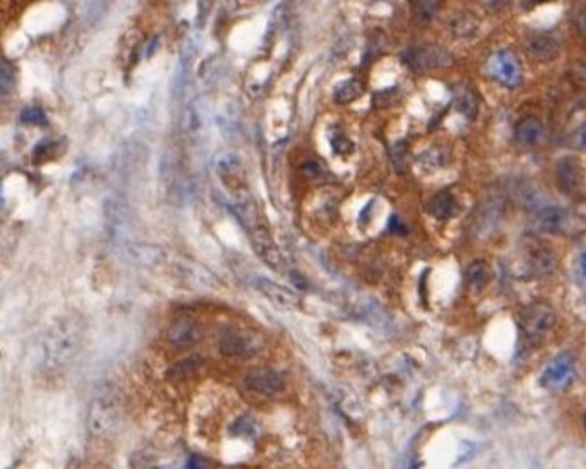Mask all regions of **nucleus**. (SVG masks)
<instances>
[{
    "label": "nucleus",
    "instance_id": "11",
    "mask_svg": "<svg viewBox=\"0 0 586 469\" xmlns=\"http://www.w3.org/2000/svg\"><path fill=\"white\" fill-rule=\"evenodd\" d=\"M251 244L254 247V253L260 256L271 269L281 271L283 267V256H281L280 249L274 244L273 237H271L269 230L266 226H260L257 230L251 231Z\"/></svg>",
    "mask_w": 586,
    "mask_h": 469
},
{
    "label": "nucleus",
    "instance_id": "5",
    "mask_svg": "<svg viewBox=\"0 0 586 469\" xmlns=\"http://www.w3.org/2000/svg\"><path fill=\"white\" fill-rule=\"evenodd\" d=\"M485 69L492 80H496L503 87L514 89L522 84V65L514 52L509 49H498L496 52H492Z\"/></svg>",
    "mask_w": 586,
    "mask_h": 469
},
{
    "label": "nucleus",
    "instance_id": "4",
    "mask_svg": "<svg viewBox=\"0 0 586 469\" xmlns=\"http://www.w3.org/2000/svg\"><path fill=\"white\" fill-rule=\"evenodd\" d=\"M402 62L412 71L428 72L449 67L453 64V56L448 49L439 45H415L402 52Z\"/></svg>",
    "mask_w": 586,
    "mask_h": 469
},
{
    "label": "nucleus",
    "instance_id": "26",
    "mask_svg": "<svg viewBox=\"0 0 586 469\" xmlns=\"http://www.w3.org/2000/svg\"><path fill=\"white\" fill-rule=\"evenodd\" d=\"M20 120L24 121V123L28 125H44L45 121H47V118H45V112L42 111V108L38 107H28L22 111V114H20Z\"/></svg>",
    "mask_w": 586,
    "mask_h": 469
},
{
    "label": "nucleus",
    "instance_id": "19",
    "mask_svg": "<svg viewBox=\"0 0 586 469\" xmlns=\"http://www.w3.org/2000/svg\"><path fill=\"white\" fill-rule=\"evenodd\" d=\"M363 91H365V85L356 78H350V80L343 81L334 89V101L339 105L352 103L354 100H357L363 94Z\"/></svg>",
    "mask_w": 586,
    "mask_h": 469
},
{
    "label": "nucleus",
    "instance_id": "32",
    "mask_svg": "<svg viewBox=\"0 0 586 469\" xmlns=\"http://www.w3.org/2000/svg\"><path fill=\"white\" fill-rule=\"evenodd\" d=\"M577 26H579V33H581L582 38H585V42H586V11L579 16Z\"/></svg>",
    "mask_w": 586,
    "mask_h": 469
},
{
    "label": "nucleus",
    "instance_id": "21",
    "mask_svg": "<svg viewBox=\"0 0 586 469\" xmlns=\"http://www.w3.org/2000/svg\"><path fill=\"white\" fill-rule=\"evenodd\" d=\"M563 222H565V213L561 208H545L538 217L539 230L547 231V233H556L561 230Z\"/></svg>",
    "mask_w": 586,
    "mask_h": 469
},
{
    "label": "nucleus",
    "instance_id": "13",
    "mask_svg": "<svg viewBox=\"0 0 586 469\" xmlns=\"http://www.w3.org/2000/svg\"><path fill=\"white\" fill-rule=\"evenodd\" d=\"M257 349L258 339L242 330H227L220 339V352L224 356H251Z\"/></svg>",
    "mask_w": 586,
    "mask_h": 469
},
{
    "label": "nucleus",
    "instance_id": "9",
    "mask_svg": "<svg viewBox=\"0 0 586 469\" xmlns=\"http://www.w3.org/2000/svg\"><path fill=\"white\" fill-rule=\"evenodd\" d=\"M201 325L191 316H179L167 330V341L175 349H190L201 339Z\"/></svg>",
    "mask_w": 586,
    "mask_h": 469
},
{
    "label": "nucleus",
    "instance_id": "10",
    "mask_svg": "<svg viewBox=\"0 0 586 469\" xmlns=\"http://www.w3.org/2000/svg\"><path fill=\"white\" fill-rule=\"evenodd\" d=\"M257 289L280 310H298L301 307V300L298 293H294L291 287L281 286V283L273 282L269 278H258Z\"/></svg>",
    "mask_w": 586,
    "mask_h": 469
},
{
    "label": "nucleus",
    "instance_id": "28",
    "mask_svg": "<svg viewBox=\"0 0 586 469\" xmlns=\"http://www.w3.org/2000/svg\"><path fill=\"white\" fill-rule=\"evenodd\" d=\"M13 69L6 60H2V96H8L13 89Z\"/></svg>",
    "mask_w": 586,
    "mask_h": 469
},
{
    "label": "nucleus",
    "instance_id": "16",
    "mask_svg": "<svg viewBox=\"0 0 586 469\" xmlns=\"http://www.w3.org/2000/svg\"><path fill=\"white\" fill-rule=\"evenodd\" d=\"M480 21L469 11H455L448 18V29L458 38H468L478 31Z\"/></svg>",
    "mask_w": 586,
    "mask_h": 469
},
{
    "label": "nucleus",
    "instance_id": "1",
    "mask_svg": "<svg viewBox=\"0 0 586 469\" xmlns=\"http://www.w3.org/2000/svg\"><path fill=\"white\" fill-rule=\"evenodd\" d=\"M85 338L84 318L76 312L60 316L49 325L44 338V363L49 368L69 365L81 350Z\"/></svg>",
    "mask_w": 586,
    "mask_h": 469
},
{
    "label": "nucleus",
    "instance_id": "31",
    "mask_svg": "<svg viewBox=\"0 0 586 469\" xmlns=\"http://www.w3.org/2000/svg\"><path fill=\"white\" fill-rule=\"evenodd\" d=\"M65 469H87V465H85V462L81 458L71 457L67 464H65Z\"/></svg>",
    "mask_w": 586,
    "mask_h": 469
},
{
    "label": "nucleus",
    "instance_id": "6",
    "mask_svg": "<svg viewBox=\"0 0 586 469\" xmlns=\"http://www.w3.org/2000/svg\"><path fill=\"white\" fill-rule=\"evenodd\" d=\"M574 374L575 363L574 359H572V356L559 354L545 366L541 378H539V383H541L543 388L561 390L565 388V386L570 385V381L574 379Z\"/></svg>",
    "mask_w": 586,
    "mask_h": 469
},
{
    "label": "nucleus",
    "instance_id": "14",
    "mask_svg": "<svg viewBox=\"0 0 586 469\" xmlns=\"http://www.w3.org/2000/svg\"><path fill=\"white\" fill-rule=\"evenodd\" d=\"M514 137L523 147H536L545 137V127L536 115H525L514 127Z\"/></svg>",
    "mask_w": 586,
    "mask_h": 469
},
{
    "label": "nucleus",
    "instance_id": "29",
    "mask_svg": "<svg viewBox=\"0 0 586 469\" xmlns=\"http://www.w3.org/2000/svg\"><path fill=\"white\" fill-rule=\"evenodd\" d=\"M572 145L577 150H586V123H582L572 135Z\"/></svg>",
    "mask_w": 586,
    "mask_h": 469
},
{
    "label": "nucleus",
    "instance_id": "27",
    "mask_svg": "<svg viewBox=\"0 0 586 469\" xmlns=\"http://www.w3.org/2000/svg\"><path fill=\"white\" fill-rule=\"evenodd\" d=\"M55 150V141L52 140H45L42 141L40 145H36L35 148V154H33V161H45L51 157V152Z\"/></svg>",
    "mask_w": 586,
    "mask_h": 469
},
{
    "label": "nucleus",
    "instance_id": "17",
    "mask_svg": "<svg viewBox=\"0 0 586 469\" xmlns=\"http://www.w3.org/2000/svg\"><path fill=\"white\" fill-rule=\"evenodd\" d=\"M463 280H466V286L471 293H480L491 280V267L485 260H475V262L469 264L466 273H463Z\"/></svg>",
    "mask_w": 586,
    "mask_h": 469
},
{
    "label": "nucleus",
    "instance_id": "8",
    "mask_svg": "<svg viewBox=\"0 0 586 469\" xmlns=\"http://www.w3.org/2000/svg\"><path fill=\"white\" fill-rule=\"evenodd\" d=\"M525 51L532 60L539 62V64H548V62L556 60L561 52V42L552 33H532L525 42Z\"/></svg>",
    "mask_w": 586,
    "mask_h": 469
},
{
    "label": "nucleus",
    "instance_id": "12",
    "mask_svg": "<svg viewBox=\"0 0 586 469\" xmlns=\"http://www.w3.org/2000/svg\"><path fill=\"white\" fill-rule=\"evenodd\" d=\"M231 208H233V213L237 215V219L240 220L242 226L246 227L247 231H253L257 227H260V217H258V208L257 203L253 200V197L249 195V191L246 190H237L233 193V200H231Z\"/></svg>",
    "mask_w": 586,
    "mask_h": 469
},
{
    "label": "nucleus",
    "instance_id": "23",
    "mask_svg": "<svg viewBox=\"0 0 586 469\" xmlns=\"http://www.w3.org/2000/svg\"><path fill=\"white\" fill-rule=\"evenodd\" d=\"M456 107L463 115L473 118L476 114V92L473 89H462L456 94Z\"/></svg>",
    "mask_w": 586,
    "mask_h": 469
},
{
    "label": "nucleus",
    "instance_id": "30",
    "mask_svg": "<svg viewBox=\"0 0 586 469\" xmlns=\"http://www.w3.org/2000/svg\"><path fill=\"white\" fill-rule=\"evenodd\" d=\"M388 230L392 231V233H397V234L406 233V227L402 226V222H400L397 217H392V220H390V224H388Z\"/></svg>",
    "mask_w": 586,
    "mask_h": 469
},
{
    "label": "nucleus",
    "instance_id": "3",
    "mask_svg": "<svg viewBox=\"0 0 586 469\" xmlns=\"http://www.w3.org/2000/svg\"><path fill=\"white\" fill-rule=\"evenodd\" d=\"M556 323V312L548 303L536 302L529 305L519 316V332L523 341L529 345H538L552 330Z\"/></svg>",
    "mask_w": 586,
    "mask_h": 469
},
{
    "label": "nucleus",
    "instance_id": "7",
    "mask_svg": "<svg viewBox=\"0 0 586 469\" xmlns=\"http://www.w3.org/2000/svg\"><path fill=\"white\" fill-rule=\"evenodd\" d=\"M244 383L247 388L261 395H278L286 388L283 375L271 366H257V368L249 370Z\"/></svg>",
    "mask_w": 586,
    "mask_h": 469
},
{
    "label": "nucleus",
    "instance_id": "24",
    "mask_svg": "<svg viewBox=\"0 0 586 469\" xmlns=\"http://www.w3.org/2000/svg\"><path fill=\"white\" fill-rule=\"evenodd\" d=\"M198 365H201V359L198 358L183 359V361L175 363V365L171 366L170 372H168V378H174V379L186 378L188 374H193L195 370L198 368Z\"/></svg>",
    "mask_w": 586,
    "mask_h": 469
},
{
    "label": "nucleus",
    "instance_id": "20",
    "mask_svg": "<svg viewBox=\"0 0 586 469\" xmlns=\"http://www.w3.org/2000/svg\"><path fill=\"white\" fill-rule=\"evenodd\" d=\"M559 186L565 191H572L579 184V164L574 159H563L558 168Z\"/></svg>",
    "mask_w": 586,
    "mask_h": 469
},
{
    "label": "nucleus",
    "instance_id": "22",
    "mask_svg": "<svg viewBox=\"0 0 586 469\" xmlns=\"http://www.w3.org/2000/svg\"><path fill=\"white\" fill-rule=\"evenodd\" d=\"M413 18L415 24L426 26L433 21V16L439 11V2H413Z\"/></svg>",
    "mask_w": 586,
    "mask_h": 469
},
{
    "label": "nucleus",
    "instance_id": "25",
    "mask_svg": "<svg viewBox=\"0 0 586 469\" xmlns=\"http://www.w3.org/2000/svg\"><path fill=\"white\" fill-rule=\"evenodd\" d=\"M329 140H330V145H332V148H334V152H336V154L345 155V154H352V152H354L352 141H350L349 137H346V135L343 134L341 130H334L332 134H330Z\"/></svg>",
    "mask_w": 586,
    "mask_h": 469
},
{
    "label": "nucleus",
    "instance_id": "15",
    "mask_svg": "<svg viewBox=\"0 0 586 469\" xmlns=\"http://www.w3.org/2000/svg\"><path fill=\"white\" fill-rule=\"evenodd\" d=\"M426 210H428V213L433 215L435 219L449 220L451 217H455V213L458 211V204H456V199L453 197L451 191L442 190L429 199Z\"/></svg>",
    "mask_w": 586,
    "mask_h": 469
},
{
    "label": "nucleus",
    "instance_id": "33",
    "mask_svg": "<svg viewBox=\"0 0 586 469\" xmlns=\"http://www.w3.org/2000/svg\"><path fill=\"white\" fill-rule=\"evenodd\" d=\"M579 269H581V275L586 278V253H582L581 259H579Z\"/></svg>",
    "mask_w": 586,
    "mask_h": 469
},
{
    "label": "nucleus",
    "instance_id": "2",
    "mask_svg": "<svg viewBox=\"0 0 586 469\" xmlns=\"http://www.w3.org/2000/svg\"><path fill=\"white\" fill-rule=\"evenodd\" d=\"M121 415V401L119 394L112 386H101L92 395L87 408V431L92 437H105L118 426Z\"/></svg>",
    "mask_w": 586,
    "mask_h": 469
},
{
    "label": "nucleus",
    "instance_id": "18",
    "mask_svg": "<svg viewBox=\"0 0 586 469\" xmlns=\"http://www.w3.org/2000/svg\"><path fill=\"white\" fill-rule=\"evenodd\" d=\"M128 253L135 262L143 264V266H155L163 260V251L150 244H134L128 247Z\"/></svg>",
    "mask_w": 586,
    "mask_h": 469
}]
</instances>
